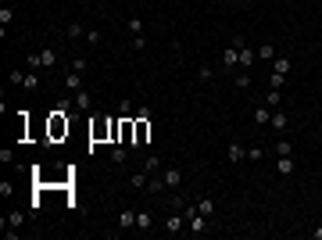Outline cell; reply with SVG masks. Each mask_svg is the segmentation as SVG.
<instances>
[{
	"instance_id": "cell-22",
	"label": "cell",
	"mask_w": 322,
	"mask_h": 240,
	"mask_svg": "<svg viewBox=\"0 0 322 240\" xmlns=\"http://www.w3.org/2000/svg\"><path fill=\"white\" fill-rule=\"evenodd\" d=\"M229 161H243V158H247V147H240V144H229Z\"/></svg>"
},
{
	"instance_id": "cell-36",
	"label": "cell",
	"mask_w": 322,
	"mask_h": 240,
	"mask_svg": "<svg viewBox=\"0 0 322 240\" xmlns=\"http://www.w3.org/2000/svg\"><path fill=\"white\" fill-rule=\"evenodd\" d=\"M7 83H11V86H22V83H25V72H11Z\"/></svg>"
},
{
	"instance_id": "cell-32",
	"label": "cell",
	"mask_w": 322,
	"mask_h": 240,
	"mask_svg": "<svg viewBox=\"0 0 322 240\" xmlns=\"http://www.w3.org/2000/svg\"><path fill=\"white\" fill-rule=\"evenodd\" d=\"M86 43H93V47L104 43V33H100V29H86Z\"/></svg>"
},
{
	"instance_id": "cell-8",
	"label": "cell",
	"mask_w": 322,
	"mask_h": 240,
	"mask_svg": "<svg viewBox=\"0 0 322 240\" xmlns=\"http://www.w3.org/2000/svg\"><path fill=\"white\" fill-rule=\"evenodd\" d=\"M286 126H290L286 111H279V108H276V111H272V118H269V129H272V133H286Z\"/></svg>"
},
{
	"instance_id": "cell-1",
	"label": "cell",
	"mask_w": 322,
	"mask_h": 240,
	"mask_svg": "<svg viewBox=\"0 0 322 240\" xmlns=\"http://www.w3.org/2000/svg\"><path fill=\"white\" fill-rule=\"evenodd\" d=\"M133 122H136V137H133V147H143V144L150 140V111H147V108H140Z\"/></svg>"
},
{
	"instance_id": "cell-26",
	"label": "cell",
	"mask_w": 322,
	"mask_h": 240,
	"mask_svg": "<svg viewBox=\"0 0 322 240\" xmlns=\"http://www.w3.org/2000/svg\"><path fill=\"white\" fill-rule=\"evenodd\" d=\"M11 22H14V7H11V4H4V7H0V25L7 29Z\"/></svg>"
},
{
	"instance_id": "cell-39",
	"label": "cell",
	"mask_w": 322,
	"mask_h": 240,
	"mask_svg": "<svg viewBox=\"0 0 322 240\" xmlns=\"http://www.w3.org/2000/svg\"><path fill=\"white\" fill-rule=\"evenodd\" d=\"M0 161H4V165L14 161V151H11V147H4V151H0Z\"/></svg>"
},
{
	"instance_id": "cell-7",
	"label": "cell",
	"mask_w": 322,
	"mask_h": 240,
	"mask_svg": "<svg viewBox=\"0 0 322 240\" xmlns=\"http://www.w3.org/2000/svg\"><path fill=\"white\" fill-rule=\"evenodd\" d=\"M236 65H240V47L229 43V47L222 50V68H236Z\"/></svg>"
},
{
	"instance_id": "cell-19",
	"label": "cell",
	"mask_w": 322,
	"mask_h": 240,
	"mask_svg": "<svg viewBox=\"0 0 322 240\" xmlns=\"http://www.w3.org/2000/svg\"><path fill=\"white\" fill-rule=\"evenodd\" d=\"M129 187H133V190H147V169H143V172H133V176H129Z\"/></svg>"
},
{
	"instance_id": "cell-3",
	"label": "cell",
	"mask_w": 322,
	"mask_h": 240,
	"mask_svg": "<svg viewBox=\"0 0 322 240\" xmlns=\"http://www.w3.org/2000/svg\"><path fill=\"white\" fill-rule=\"evenodd\" d=\"M57 57H61V54H57L54 47H43L40 54H29L25 61H29V68H36V72H40V68H54V65H57Z\"/></svg>"
},
{
	"instance_id": "cell-24",
	"label": "cell",
	"mask_w": 322,
	"mask_h": 240,
	"mask_svg": "<svg viewBox=\"0 0 322 240\" xmlns=\"http://www.w3.org/2000/svg\"><path fill=\"white\" fill-rule=\"evenodd\" d=\"M265 104H269V108L276 111V108L283 104V90H269V94H265Z\"/></svg>"
},
{
	"instance_id": "cell-28",
	"label": "cell",
	"mask_w": 322,
	"mask_h": 240,
	"mask_svg": "<svg viewBox=\"0 0 322 240\" xmlns=\"http://www.w3.org/2000/svg\"><path fill=\"white\" fill-rule=\"evenodd\" d=\"M161 190H165V183H161V172H158V176L147 179V193H161Z\"/></svg>"
},
{
	"instance_id": "cell-38",
	"label": "cell",
	"mask_w": 322,
	"mask_h": 240,
	"mask_svg": "<svg viewBox=\"0 0 322 240\" xmlns=\"http://www.w3.org/2000/svg\"><path fill=\"white\" fill-rule=\"evenodd\" d=\"M72 72H86V57H72Z\"/></svg>"
},
{
	"instance_id": "cell-11",
	"label": "cell",
	"mask_w": 322,
	"mask_h": 240,
	"mask_svg": "<svg viewBox=\"0 0 322 240\" xmlns=\"http://www.w3.org/2000/svg\"><path fill=\"white\" fill-rule=\"evenodd\" d=\"M272 72L276 76H290V72H294V61H290V57H272Z\"/></svg>"
},
{
	"instance_id": "cell-12",
	"label": "cell",
	"mask_w": 322,
	"mask_h": 240,
	"mask_svg": "<svg viewBox=\"0 0 322 240\" xmlns=\"http://www.w3.org/2000/svg\"><path fill=\"white\" fill-rule=\"evenodd\" d=\"M118 226H122V230H136V212H133V208H122Z\"/></svg>"
},
{
	"instance_id": "cell-29",
	"label": "cell",
	"mask_w": 322,
	"mask_h": 240,
	"mask_svg": "<svg viewBox=\"0 0 322 240\" xmlns=\"http://www.w3.org/2000/svg\"><path fill=\"white\" fill-rule=\"evenodd\" d=\"M197 79H201V83H211V79H215V68H211V65H201V68H197Z\"/></svg>"
},
{
	"instance_id": "cell-2",
	"label": "cell",
	"mask_w": 322,
	"mask_h": 240,
	"mask_svg": "<svg viewBox=\"0 0 322 240\" xmlns=\"http://www.w3.org/2000/svg\"><path fill=\"white\" fill-rule=\"evenodd\" d=\"M165 233H168V237L186 233V215H183V208H179V204H172V212L165 215Z\"/></svg>"
},
{
	"instance_id": "cell-30",
	"label": "cell",
	"mask_w": 322,
	"mask_h": 240,
	"mask_svg": "<svg viewBox=\"0 0 322 240\" xmlns=\"http://www.w3.org/2000/svg\"><path fill=\"white\" fill-rule=\"evenodd\" d=\"M276 154H294V144H290V140H276Z\"/></svg>"
},
{
	"instance_id": "cell-18",
	"label": "cell",
	"mask_w": 322,
	"mask_h": 240,
	"mask_svg": "<svg viewBox=\"0 0 322 240\" xmlns=\"http://www.w3.org/2000/svg\"><path fill=\"white\" fill-rule=\"evenodd\" d=\"M65 36H68V40H86V25H79V22H72V25L65 29Z\"/></svg>"
},
{
	"instance_id": "cell-27",
	"label": "cell",
	"mask_w": 322,
	"mask_h": 240,
	"mask_svg": "<svg viewBox=\"0 0 322 240\" xmlns=\"http://www.w3.org/2000/svg\"><path fill=\"white\" fill-rule=\"evenodd\" d=\"M40 86V76H36V68H29L25 72V83H22V90H36Z\"/></svg>"
},
{
	"instance_id": "cell-10",
	"label": "cell",
	"mask_w": 322,
	"mask_h": 240,
	"mask_svg": "<svg viewBox=\"0 0 322 240\" xmlns=\"http://www.w3.org/2000/svg\"><path fill=\"white\" fill-rule=\"evenodd\" d=\"M276 172H279V176L294 172V154H276Z\"/></svg>"
},
{
	"instance_id": "cell-21",
	"label": "cell",
	"mask_w": 322,
	"mask_h": 240,
	"mask_svg": "<svg viewBox=\"0 0 322 240\" xmlns=\"http://www.w3.org/2000/svg\"><path fill=\"white\" fill-rule=\"evenodd\" d=\"M197 212H201L204 219H211V215H215V201H211V197H201V201H197Z\"/></svg>"
},
{
	"instance_id": "cell-40",
	"label": "cell",
	"mask_w": 322,
	"mask_h": 240,
	"mask_svg": "<svg viewBox=\"0 0 322 240\" xmlns=\"http://www.w3.org/2000/svg\"><path fill=\"white\" fill-rule=\"evenodd\" d=\"M312 240H322V222H319V226L312 230Z\"/></svg>"
},
{
	"instance_id": "cell-20",
	"label": "cell",
	"mask_w": 322,
	"mask_h": 240,
	"mask_svg": "<svg viewBox=\"0 0 322 240\" xmlns=\"http://www.w3.org/2000/svg\"><path fill=\"white\" fill-rule=\"evenodd\" d=\"M22 222H25V212H11V215L4 219V230H18Z\"/></svg>"
},
{
	"instance_id": "cell-23",
	"label": "cell",
	"mask_w": 322,
	"mask_h": 240,
	"mask_svg": "<svg viewBox=\"0 0 322 240\" xmlns=\"http://www.w3.org/2000/svg\"><path fill=\"white\" fill-rule=\"evenodd\" d=\"M126 29H129L133 36H143V18H140V14H133V18L126 22Z\"/></svg>"
},
{
	"instance_id": "cell-37",
	"label": "cell",
	"mask_w": 322,
	"mask_h": 240,
	"mask_svg": "<svg viewBox=\"0 0 322 240\" xmlns=\"http://www.w3.org/2000/svg\"><path fill=\"white\" fill-rule=\"evenodd\" d=\"M262 154H265L262 147H247V161H262Z\"/></svg>"
},
{
	"instance_id": "cell-33",
	"label": "cell",
	"mask_w": 322,
	"mask_h": 240,
	"mask_svg": "<svg viewBox=\"0 0 322 240\" xmlns=\"http://www.w3.org/2000/svg\"><path fill=\"white\" fill-rule=\"evenodd\" d=\"M258 57H265V61H272V57H276V47H272V43H262V47H258Z\"/></svg>"
},
{
	"instance_id": "cell-4",
	"label": "cell",
	"mask_w": 322,
	"mask_h": 240,
	"mask_svg": "<svg viewBox=\"0 0 322 240\" xmlns=\"http://www.w3.org/2000/svg\"><path fill=\"white\" fill-rule=\"evenodd\" d=\"M68 111H54L50 115V122H47V133H50V140H61V137H68V118H65Z\"/></svg>"
},
{
	"instance_id": "cell-15",
	"label": "cell",
	"mask_w": 322,
	"mask_h": 240,
	"mask_svg": "<svg viewBox=\"0 0 322 240\" xmlns=\"http://www.w3.org/2000/svg\"><path fill=\"white\" fill-rule=\"evenodd\" d=\"M186 226H190V230H186V233H193V237H201V233H204V226H208V219H204V215H201V212H197V215H193V219H190V222H186Z\"/></svg>"
},
{
	"instance_id": "cell-13",
	"label": "cell",
	"mask_w": 322,
	"mask_h": 240,
	"mask_svg": "<svg viewBox=\"0 0 322 240\" xmlns=\"http://www.w3.org/2000/svg\"><path fill=\"white\" fill-rule=\"evenodd\" d=\"M254 61H258V50H251L247 43H243V47H240V68H251Z\"/></svg>"
},
{
	"instance_id": "cell-35",
	"label": "cell",
	"mask_w": 322,
	"mask_h": 240,
	"mask_svg": "<svg viewBox=\"0 0 322 240\" xmlns=\"http://www.w3.org/2000/svg\"><path fill=\"white\" fill-rule=\"evenodd\" d=\"M283 83H286V76H276V72L269 76V86H272V90H283Z\"/></svg>"
},
{
	"instance_id": "cell-14",
	"label": "cell",
	"mask_w": 322,
	"mask_h": 240,
	"mask_svg": "<svg viewBox=\"0 0 322 240\" xmlns=\"http://www.w3.org/2000/svg\"><path fill=\"white\" fill-rule=\"evenodd\" d=\"M90 104H93V100H90L86 90H79V94L72 97V108H75V111H90Z\"/></svg>"
},
{
	"instance_id": "cell-16",
	"label": "cell",
	"mask_w": 322,
	"mask_h": 240,
	"mask_svg": "<svg viewBox=\"0 0 322 240\" xmlns=\"http://www.w3.org/2000/svg\"><path fill=\"white\" fill-rule=\"evenodd\" d=\"M65 90L79 94V90H83V72H68V76H65Z\"/></svg>"
},
{
	"instance_id": "cell-34",
	"label": "cell",
	"mask_w": 322,
	"mask_h": 240,
	"mask_svg": "<svg viewBox=\"0 0 322 240\" xmlns=\"http://www.w3.org/2000/svg\"><path fill=\"white\" fill-rule=\"evenodd\" d=\"M236 86H240V90H247V86H251V72H247V68H243L240 76H236Z\"/></svg>"
},
{
	"instance_id": "cell-25",
	"label": "cell",
	"mask_w": 322,
	"mask_h": 240,
	"mask_svg": "<svg viewBox=\"0 0 322 240\" xmlns=\"http://www.w3.org/2000/svg\"><path fill=\"white\" fill-rule=\"evenodd\" d=\"M111 161L115 165H126L129 161V147H111Z\"/></svg>"
},
{
	"instance_id": "cell-31",
	"label": "cell",
	"mask_w": 322,
	"mask_h": 240,
	"mask_svg": "<svg viewBox=\"0 0 322 240\" xmlns=\"http://www.w3.org/2000/svg\"><path fill=\"white\" fill-rule=\"evenodd\" d=\"M143 169H147V172H161V158H158V154H150V158L143 161Z\"/></svg>"
},
{
	"instance_id": "cell-9",
	"label": "cell",
	"mask_w": 322,
	"mask_h": 240,
	"mask_svg": "<svg viewBox=\"0 0 322 240\" xmlns=\"http://www.w3.org/2000/svg\"><path fill=\"white\" fill-rule=\"evenodd\" d=\"M269 118H272V108H269V104H258V108L251 111V122H254V126H269Z\"/></svg>"
},
{
	"instance_id": "cell-5",
	"label": "cell",
	"mask_w": 322,
	"mask_h": 240,
	"mask_svg": "<svg viewBox=\"0 0 322 240\" xmlns=\"http://www.w3.org/2000/svg\"><path fill=\"white\" fill-rule=\"evenodd\" d=\"M90 140H93V144H100V140H111V122L97 118V122L90 126Z\"/></svg>"
},
{
	"instance_id": "cell-17",
	"label": "cell",
	"mask_w": 322,
	"mask_h": 240,
	"mask_svg": "<svg viewBox=\"0 0 322 240\" xmlns=\"http://www.w3.org/2000/svg\"><path fill=\"white\" fill-rule=\"evenodd\" d=\"M150 222H154V215H150L147 208H140V212H136V230H150Z\"/></svg>"
},
{
	"instance_id": "cell-6",
	"label": "cell",
	"mask_w": 322,
	"mask_h": 240,
	"mask_svg": "<svg viewBox=\"0 0 322 240\" xmlns=\"http://www.w3.org/2000/svg\"><path fill=\"white\" fill-rule=\"evenodd\" d=\"M161 183H165V190H179L183 172H179V169H161Z\"/></svg>"
}]
</instances>
